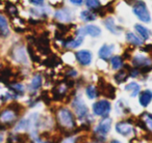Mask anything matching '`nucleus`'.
Returning <instances> with one entry per match:
<instances>
[{
	"instance_id": "1",
	"label": "nucleus",
	"mask_w": 152,
	"mask_h": 143,
	"mask_svg": "<svg viewBox=\"0 0 152 143\" xmlns=\"http://www.w3.org/2000/svg\"><path fill=\"white\" fill-rule=\"evenodd\" d=\"M57 121H58L59 126L66 129H73L76 126L75 119H74V115L69 109L66 108H61L57 112Z\"/></svg>"
},
{
	"instance_id": "2",
	"label": "nucleus",
	"mask_w": 152,
	"mask_h": 143,
	"mask_svg": "<svg viewBox=\"0 0 152 143\" xmlns=\"http://www.w3.org/2000/svg\"><path fill=\"white\" fill-rule=\"evenodd\" d=\"M133 14L141 21L145 22V23H149L150 20H151L149 11H148L145 2H143V1H137V2L134 3V5H133Z\"/></svg>"
},
{
	"instance_id": "3",
	"label": "nucleus",
	"mask_w": 152,
	"mask_h": 143,
	"mask_svg": "<svg viewBox=\"0 0 152 143\" xmlns=\"http://www.w3.org/2000/svg\"><path fill=\"white\" fill-rule=\"evenodd\" d=\"M133 66L137 69H141L142 73H146V72H149L152 69V60L150 58L143 55H137V56L133 57L132 59Z\"/></svg>"
},
{
	"instance_id": "4",
	"label": "nucleus",
	"mask_w": 152,
	"mask_h": 143,
	"mask_svg": "<svg viewBox=\"0 0 152 143\" xmlns=\"http://www.w3.org/2000/svg\"><path fill=\"white\" fill-rule=\"evenodd\" d=\"M110 109H112L110 103L106 100H100L93 105V112L98 116L106 117L110 112Z\"/></svg>"
},
{
	"instance_id": "5",
	"label": "nucleus",
	"mask_w": 152,
	"mask_h": 143,
	"mask_svg": "<svg viewBox=\"0 0 152 143\" xmlns=\"http://www.w3.org/2000/svg\"><path fill=\"white\" fill-rule=\"evenodd\" d=\"M72 106H73L75 114L77 115L78 118H85L88 116V114H89V109H88L87 105L83 103L81 97H76L75 99H74L73 103H72Z\"/></svg>"
},
{
	"instance_id": "6",
	"label": "nucleus",
	"mask_w": 152,
	"mask_h": 143,
	"mask_svg": "<svg viewBox=\"0 0 152 143\" xmlns=\"http://www.w3.org/2000/svg\"><path fill=\"white\" fill-rule=\"evenodd\" d=\"M110 126H112V119L110 117H104L96 126L95 133L99 137H105L110 131Z\"/></svg>"
},
{
	"instance_id": "7",
	"label": "nucleus",
	"mask_w": 152,
	"mask_h": 143,
	"mask_svg": "<svg viewBox=\"0 0 152 143\" xmlns=\"http://www.w3.org/2000/svg\"><path fill=\"white\" fill-rule=\"evenodd\" d=\"M16 116H17V112L15 111V110L13 109H7V110H3L1 113H0V124H1V126H0V129L2 128V126H5V124H11V122H13L14 120L16 119ZM4 130V129H3Z\"/></svg>"
},
{
	"instance_id": "8",
	"label": "nucleus",
	"mask_w": 152,
	"mask_h": 143,
	"mask_svg": "<svg viewBox=\"0 0 152 143\" xmlns=\"http://www.w3.org/2000/svg\"><path fill=\"white\" fill-rule=\"evenodd\" d=\"M77 34L83 36L86 34H89V35L93 36V38H97V36H99L101 34V29L96 25H87L77 30Z\"/></svg>"
},
{
	"instance_id": "9",
	"label": "nucleus",
	"mask_w": 152,
	"mask_h": 143,
	"mask_svg": "<svg viewBox=\"0 0 152 143\" xmlns=\"http://www.w3.org/2000/svg\"><path fill=\"white\" fill-rule=\"evenodd\" d=\"M100 92L101 95H103L104 97L108 98V99H114L115 98V93H116V90H115V87L113 86L112 84H108V83L104 82L103 80H100Z\"/></svg>"
},
{
	"instance_id": "10",
	"label": "nucleus",
	"mask_w": 152,
	"mask_h": 143,
	"mask_svg": "<svg viewBox=\"0 0 152 143\" xmlns=\"http://www.w3.org/2000/svg\"><path fill=\"white\" fill-rule=\"evenodd\" d=\"M13 58L19 63H27V54H26L25 48L22 46H19L14 49Z\"/></svg>"
},
{
	"instance_id": "11",
	"label": "nucleus",
	"mask_w": 152,
	"mask_h": 143,
	"mask_svg": "<svg viewBox=\"0 0 152 143\" xmlns=\"http://www.w3.org/2000/svg\"><path fill=\"white\" fill-rule=\"evenodd\" d=\"M75 57L81 65H89L92 61V54L88 50H81L76 52Z\"/></svg>"
},
{
	"instance_id": "12",
	"label": "nucleus",
	"mask_w": 152,
	"mask_h": 143,
	"mask_svg": "<svg viewBox=\"0 0 152 143\" xmlns=\"http://www.w3.org/2000/svg\"><path fill=\"white\" fill-rule=\"evenodd\" d=\"M132 130H133V126H131L130 124H128V122L121 121L116 124L117 133H119V134L122 135V136H128V135L132 132Z\"/></svg>"
},
{
	"instance_id": "13",
	"label": "nucleus",
	"mask_w": 152,
	"mask_h": 143,
	"mask_svg": "<svg viewBox=\"0 0 152 143\" xmlns=\"http://www.w3.org/2000/svg\"><path fill=\"white\" fill-rule=\"evenodd\" d=\"M55 19L61 22H70L72 19V14L70 9H58L54 15Z\"/></svg>"
},
{
	"instance_id": "14",
	"label": "nucleus",
	"mask_w": 152,
	"mask_h": 143,
	"mask_svg": "<svg viewBox=\"0 0 152 143\" xmlns=\"http://www.w3.org/2000/svg\"><path fill=\"white\" fill-rule=\"evenodd\" d=\"M83 35H79L77 34L75 38H70V40H66L64 43V46L68 49H75V48H78L81 44H83Z\"/></svg>"
},
{
	"instance_id": "15",
	"label": "nucleus",
	"mask_w": 152,
	"mask_h": 143,
	"mask_svg": "<svg viewBox=\"0 0 152 143\" xmlns=\"http://www.w3.org/2000/svg\"><path fill=\"white\" fill-rule=\"evenodd\" d=\"M114 45H103L99 50V57L103 60H107L113 54Z\"/></svg>"
},
{
	"instance_id": "16",
	"label": "nucleus",
	"mask_w": 152,
	"mask_h": 143,
	"mask_svg": "<svg viewBox=\"0 0 152 143\" xmlns=\"http://www.w3.org/2000/svg\"><path fill=\"white\" fill-rule=\"evenodd\" d=\"M139 101L142 107H147L152 101V91L149 90V89H146V90L142 91L141 95H140Z\"/></svg>"
},
{
	"instance_id": "17",
	"label": "nucleus",
	"mask_w": 152,
	"mask_h": 143,
	"mask_svg": "<svg viewBox=\"0 0 152 143\" xmlns=\"http://www.w3.org/2000/svg\"><path fill=\"white\" fill-rule=\"evenodd\" d=\"M104 25H105V27L114 34H119L121 32V30H122L120 27H118V26L115 24V21L113 18H107V19L104 21Z\"/></svg>"
},
{
	"instance_id": "18",
	"label": "nucleus",
	"mask_w": 152,
	"mask_h": 143,
	"mask_svg": "<svg viewBox=\"0 0 152 143\" xmlns=\"http://www.w3.org/2000/svg\"><path fill=\"white\" fill-rule=\"evenodd\" d=\"M42 76L41 75H36V76H34V78H32L31 82H30V85H29V89L30 91H37L39 88H41V86H42Z\"/></svg>"
},
{
	"instance_id": "19",
	"label": "nucleus",
	"mask_w": 152,
	"mask_h": 143,
	"mask_svg": "<svg viewBox=\"0 0 152 143\" xmlns=\"http://www.w3.org/2000/svg\"><path fill=\"white\" fill-rule=\"evenodd\" d=\"M10 34V28L7 21L2 15H0V35L7 36Z\"/></svg>"
},
{
	"instance_id": "20",
	"label": "nucleus",
	"mask_w": 152,
	"mask_h": 143,
	"mask_svg": "<svg viewBox=\"0 0 152 143\" xmlns=\"http://www.w3.org/2000/svg\"><path fill=\"white\" fill-rule=\"evenodd\" d=\"M134 29L137 30V32L140 34V35H141V38H143V40H148V38H149V35H150L149 30H148L146 27H144L143 25H141V24H135Z\"/></svg>"
},
{
	"instance_id": "21",
	"label": "nucleus",
	"mask_w": 152,
	"mask_h": 143,
	"mask_svg": "<svg viewBox=\"0 0 152 143\" xmlns=\"http://www.w3.org/2000/svg\"><path fill=\"white\" fill-rule=\"evenodd\" d=\"M126 40L129 44L134 45V46H141V45H143V40H142L141 38H137V35H134L132 32H127Z\"/></svg>"
},
{
	"instance_id": "22",
	"label": "nucleus",
	"mask_w": 152,
	"mask_h": 143,
	"mask_svg": "<svg viewBox=\"0 0 152 143\" xmlns=\"http://www.w3.org/2000/svg\"><path fill=\"white\" fill-rule=\"evenodd\" d=\"M125 90L131 91V95H130L131 97H135V95H137V93L140 92V90H141V87H140V85L137 84V83L131 82V83H129L128 85L125 86Z\"/></svg>"
},
{
	"instance_id": "23",
	"label": "nucleus",
	"mask_w": 152,
	"mask_h": 143,
	"mask_svg": "<svg viewBox=\"0 0 152 143\" xmlns=\"http://www.w3.org/2000/svg\"><path fill=\"white\" fill-rule=\"evenodd\" d=\"M80 19L86 22H91L96 20V14L91 11H83L80 13Z\"/></svg>"
},
{
	"instance_id": "24",
	"label": "nucleus",
	"mask_w": 152,
	"mask_h": 143,
	"mask_svg": "<svg viewBox=\"0 0 152 143\" xmlns=\"http://www.w3.org/2000/svg\"><path fill=\"white\" fill-rule=\"evenodd\" d=\"M129 77V74L126 71H119L116 75H115V80L117 83L121 84V83L125 82L127 80V78Z\"/></svg>"
},
{
	"instance_id": "25",
	"label": "nucleus",
	"mask_w": 152,
	"mask_h": 143,
	"mask_svg": "<svg viewBox=\"0 0 152 143\" xmlns=\"http://www.w3.org/2000/svg\"><path fill=\"white\" fill-rule=\"evenodd\" d=\"M86 93H87L88 98L91 100L96 99L98 97V90H97V87L94 86V85H89V86L86 88Z\"/></svg>"
},
{
	"instance_id": "26",
	"label": "nucleus",
	"mask_w": 152,
	"mask_h": 143,
	"mask_svg": "<svg viewBox=\"0 0 152 143\" xmlns=\"http://www.w3.org/2000/svg\"><path fill=\"white\" fill-rule=\"evenodd\" d=\"M110 63L114 69H120L123 66V59L121 56H114L110 58Z\"/></svg>"
},
{
	"instance_id": "27",
	"label": "nucleus",
	"mask_w": 152,
	"mask_h": 143,
	"mask_svg": "<svg viewBox=\"0 0 152 143\" xmlns=\"http://www.w3.org/2000/svg\"><path fill=\"white\" fill-rule=\"evenodd\" d=\"M85 3L90 9H93L94 12H96L97 9H99L101 7L100 0H86Z\"/></svg>"
},
{
	"instance_id": "28",
	"label": "nucleus",
	"mask_w": 152,
	"mask_h": 143,
	"mask_svg": "<svg viewBox=\"0 0 152 143\" xmlns=\"http://www.w3.org/2000/svg\"><path fill=\"white\" fill-rule=\"evenodd\" d=\"M142 120L145 124V126L152 131V114L150 113H143L142 114Z\"/></svg>"
},
{
	"instance_id": "29",
	"label": "nucleus",
	"mask_w": 152,
	"mask_h": 143,
	"mask_svg": "<svg viewBox=\"0 0 152 143\" xmlns=\"http://www.w3.org/2000/svg\"><path fill=\"white\" fill-rule=\"evenodd\" d=\"M11 89L12 91H14L15 93H19V95H22V93L24 92V87L22 84H20V83H16V84H12L11 85Z\"/></svg>"
},
{
	"instance_id": "30",
	"label": "nucleus",
	"mask_w": 152,
	"mask_h": 143,
	"mask_svg": "<svg viewBox=\"0 0 152 143\" xmlns=\"http://www.w3.org/2000/svg\"><path fill=\"white\" fill-rule=\"evenodd\" d=\"M7 13H9V15H11V16H16L18 14L17 7L14 4H12V3H7Z\"/></svg>"
},
{
	"instance_id": "31",
	"label": "nucleus",
	"mask_w": 152,
	"mask_h": 143,
	"mask_svg": "<svg viewBox=\"0 0 152 143\" xmlns=\"http://www.w3.org/2000/svg\"><path fill=\"white\" fill-rule=\"evenodd\" d=\"M29 2L34 4V6H43L44 5V0H29Z\"/></svg>"
},
{
	"instance_id": "32",
	"label": "nucleus",
	"mask_w": 152,
	"mask_h": 143,
	"mask_svg": "<svg viewBox=\"0 0 152 143\" xmlns=\"http://www.w3.org/2000/svg\"><path fill=\"white\" fill-rule=\"evenodd\" d=\"M75 137H68L61 143H75Z\"/></svg>"
},
{
	"instance_id": "33",
	"label": "nucleus",
	"mask_w": 152,
	"mask_h": 143,
	"mask_svg": "<svg viewBox=\"0 0 152 143\" xmlns=\"http://www.w3.org/2000/svg\"><path fill=\"white\" fill-rule=\"evenodd\" d=\"M70 2H72L75 5H81L83 3V0H70Z\"/></svg>"
},
{
	"instance_id": "34",
	"label": "nucleus",
	"mask_w": 152,
	"mask_h": 143,
	"mask_svg": "<svg viewBox=\"0 0 152 143\" xmlns=\"http://www.w3.org/2000/svg\"><path fill=\"white\" fill-rule=\"evenodd\" d=\"M34 143H48V142H46L45 140H42V139H39V138H34Z\"/></svg>"
},
{
	"instance_id": "35",
	"label": "nucleus",
	"mask_w": 152,
	"mask_h": 143,
	"mask_svg": "<svg viewBox=\"0 0 152 143\" xmlns=\"http://www.w3.org/2000/svg\"><path fill=\"white\" fill-rule=\"evenodd\" d=\"M125 1H126L128 4H132V3H134L135 0H125Z\"/></svg>"
},
{
	"instance_id": "36",
	"label": "nucleus",
	"mask_w": 152,
	"mask_h": 143,
	"mask_svg": "<svg viewBox=\"0 0 152 143\" xmlns=\"http://www.w3.org/2000/svg\"><path fill=\"white\" fill-rule=\"evenodd\" d=\"M7 143H18L17 141H15V140H13V139H10L9 138V141H7Z\"/></svg>"
},
{
	"instance_id": "37",
	"label": "nucleus",
	"mask_w": 152,
	"mask_h": 143,
	"mask_svg": "<svg viewBox=\"0 0 152 143\" xmlns=\"http://www.w3.org/2000/svg\"><path fill=\"white\" fill-rule=\"evenodd\" d=\"M2 141H3V135L0 133V143L2 142Z\"/></svg>"
},
{
	"instance_id": "38",
	"label": "nucleus",
	"mask_w": 152,
	"mask_h": 143,
	"mask_svg": "<svg viewBox=\"0 0 152 143\" xmlns=\"http://www.w3.org/2000/svg\"><path fill=\"white\" fill-rule=\"evenodd\" d=\"M110 143H120V142H119L118 140H113V141H112V142H110Z\"/></svg>"
},
{
	"instance_id": "39",
	"label": "nucleus",
	"mask_w": 152,
	"mask_h": 143,
	"mask_svg": "<svg viewBox=\"0 0 152 143\" xmlns=\"http://www.w3.org/2000/svg\"><path fill=\"white\" fill-rule=\"evenodd\" d=\"M0 67H1V65H0Z\"/></svg>"
}]
</instances>
